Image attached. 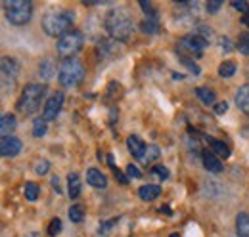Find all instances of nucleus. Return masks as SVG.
Instances as JSON below:
<instances>
[{
    "mask_svg": "<svg viewBox=\"0 0 249 237\" xmlns=\"http://www.w3.org/2000/svg\"><path fill=\"white\" fill-rule=\"evenodd\" d=\"M236 105L246 115H249V85H244V86L238 88V92H236Z\"/></svg>",
    "mask_w": 249,
    "mask_h": 237,
    "instance_id": "nucleus-15",
    "label": "nucleus"
},
{
    "mask_svg": "<svg viewBox=\"0 0 249 237\" xmlns=\"http://www.w3.org/2000/svg\"><path fill=\"white\" fill-rule=\"evenodd\" d=\"M207 46H209V40L203 38V36H199L197 33L186 34V36H182L178 40V52H180V56H186L188 54V56L199 58Z\"/></svg>",
    "mask_w": 249,
    "mask_h": 237,
    "instance_id": "nucleus-7",
    "label": "nucleus"
},
{
    "mask_svg": "<svg viewBox=\"0 0 249 237\" xmlns=\"http://www.w3.org/2000/svg\"><path fill=\"white\" fill-rule=\"evenodd\" d=\"M21 148H23V144H21L19 138H16V136L2 138V142H0V155L12 159V157H16L21 151Z\"/></svg>",
    "mask_w": 249,
    "mask_h": 237,
    "instance_id": "nucleus-10",
    "label": "nucleus"
},
{
    "mask_svg": "<svg viewBox=\"0 0 249 237\" xmlns=\"http://www.w3.org/2000/svg\"><path fill=\"white\" fill-rule=\"evenodd\" d=\"M232 8L238 10V12H242L244 16L249 12V4L246 2V0H234V2H232Z\"/></svg>",
    "mask_w": 249,
    "mask_h": 237,
    "instance_id": "nucleus-33",
    "label": "nucleus"
},
{
    "mask_svg": "<svg viewBox=\"0 0 249 237\" xmlns=\"http://www.w3.org/2000/svg\"><path fill=\"white\" fill-rule=\"evenodd\" d=\"M201 161H203V167H205L209 172H213V174L222 172V163H220V159H218L215 153H211V151H203Z\"/></svg>",
    "mask_w": 249,
    "mask_h": 237,
    "instance_id": "nucleus-12",
    "label": "nucleus"
},
{
    "mask_svg": "<svg viewBox=\"0 0 249 237\" xmlns=\"http://www.w3.org/2000/svg\"><path fill=\"white\" fill-rule=\"evenodd\" d=\"M50 182H52V187H54V189H56V191L60 193V191H62V187H60V178H58V176H52V180H50Z\"/></svg>",
    "mask_w": 249,
    "mask_h": 237,
    "instance_id": "nucleus-40",
    "label": "nucleus"
},
{
    "mask_svg": "<svg viewBox=\"0 0 249 237\" xmlns=\"http://www.w3.org/2000/svg\"><path fill=\"white\" fill-rule=\"evenodd\" d=\"M87 182L89 186H92L96 189H106L107 187V178L102 174V170L98 169H89L87 170Z\"/></svg>",
    "mask_w": 249,
    "mask_h": 237,
    "instance_id": "nucleus-13",
    "label": "nucleus"
},
{
    "mask_svg": "<svg viewBox=\"0 0 249 237\" xmlns=\"http://www.w3.org/2000/svg\"><path fill=\"white\" fill-rule=\"evenodd\" d=\"M81 178L77 172H71L69 176H67V193H69V197L71 199H77L79 195H81Z\"/></svg>",
    "mask_w": 249,
    "mask_h": 237,
    "instance_id": "nucleus-16",
    "label": "nucleus"
},
{
    "mask_svg": "<svg viewBox=\"0 0 249 237\" xmlns=\"http://www.w3.org/2000/svg\"><path fill=\"white\" fill-rule=\"evenodd\" d=\"M117 220H119V218H113V220H109V222H102V224H100V232H98V234H100V236H107V234H109V230L115 226V222H117Z\"/></svg>",
    "mask_w": 249,
    "mask_h": 237,
    "instance_id": "nucleus-32",
    "label": "nucleus"
},
{
    "mask_svg": "<svg viewBox=\"0 0 249 237\" xmlns=\"http://www.w3.org/2000/svg\"><path fill=\"white\" fill-rule=\"evenodd\" d=\"M54 73H56V67H54L52 59L50 58L42 59V61H40V65H38V75H40V79L50 81V79L54 77Z\"/></svg>",
    "mask_w": 249,
    "mask_h": 237,
    "instance_id": "nucleus-19",
    "label": "nucleus"
},
{
    "mask_svg": "<svg viewBox=\"0 0 249 237\" xmlns=\"http://www.w3.org/2000/svg\"><path fill=\"white\" fill-rule=\"evenodd\" d=\"M4 16L12 25H25L33 17V4L29 0H6L4 2Z\"/></svg>",
    "mask_w": 249,
    "mask_h": 237,
    "instance_id": "nucleus-5",
    "label": "nucleus"
},
{
    "mask_svg": "<svg viewBox=\"0 0 249 237\" xmlns=\"http://www.w3.org/2000/svg\"><path fill=\"white\" fill-rule=\"evenodd\" d=\"M236 236L238 237H249V214L240 212L236 216Z\"/></svg>",
    "mask_w": 249,
    "mask_h": 237,
    "instance_id": "nucleus-18",
    "label": "nucleus"
},
{
    "mask_svg": "<svg viewBox=\"0 0 249 237\" xmlns=\"http://www.w3.org/2000/svg\"><path fill=\"white\" fill-rule=\"evenodd\" d=\"M207 142H209V146L213 148V153H215L217 157H222V159H228V157H230V148H228L224 142L215 140V138H209Z\"/></svg>",
    "mask_w": 249,
    "mask_h": 237,
    "instance_id": "nucleus-21",
    "label": "nucleus"
},
{
    "mask_svg": "<svg viewBox=\"0 0 249 237\" xmlns=\"http://www.w3.org/2000/svg\"><path fill=\"white\" fill-rule=\"evenodd\" d=\"M152 174L159 176L161 180H167V178H169V169H167V167L157 165V167H154V169H152Z\"/></svg>",
    "mask_w": 249,
    "mask_h": 237,
    "instance_id": "nucleus-34",
    "label": "nucleus"
},
{
    "mask_svg": "<svg viewBox=\"0 0 249 237\" xmlns=\"http://www.w3.org/2000/svg\"><path fill=\"white\" fill-rule=\"evenodd\" d=\"M62 232V220L60 218H54L52 222H50V226H48V236H58Z\"/></svg>",
    "mask_w": 249,
    "mask_h": 237,
    "instance_id": "nucleus-30",
    "label": "nucleus"
},
{
    "mask_svg": "<svg viewBox=\"0 0 249 237\" xmlns=\"http://www.w3.org/2000/svg\"><path fill=\"white\" fill-rule=\"evenodd\" d=\"M23 191H25L27 201H36V199H38V193H40V187H38L35 182H27L25 187H23Z\"/></svg>",
    "mask_w": 249,
    "mask_h": 237,
    "instance_id": "nucleus-25",
    "label": "nucleus"
},
{
    "mask_svg": "<svg viewBox=\"0 0 249 237\" xmlns=\"http://www.w3.org/2000/svg\"><path fill=\"white\" fill-rule=\"evenodd\" d=\"M196 96L203 105H215V92L209 90L207 86H199L196 88Z\"/></svg>",
    "mask_w": 249,
    "mask_h": 237,
    "instance_id": "nucleus-20",
    "label": "nucleus"
},
{
    "mask_svg": "<svg viewBox=\"0 0 249 237\" xmlns=\"http://www.w3.org/2000/svg\"><path fill=\"white\" fill-rule=\"evenodd\" d=\"M83 218H85V210H83L81 205H73V207L69 208V220L71 222L79 224V222H83Z\"/></svg>",
    "mask_w": 249,
    "mask_h": 237,
    "instance_id": "nucleus-26",
    "label": "nucleus"
},
{
    "mask_svg": "<svg viewBox=\"0 0 249 237\" xmlns=\"http://www.w3.org/2000/svg\"><path fill=\"white\" fill-rule=\"evenodd\" d=\"M85 79V65L79 58H67L63 59L58 73V81L63 88H73L81 85Z\"/></svg>",
    "mask_w": 249,
    "mask_h": 237,
    "instance_id": "nucleus-4",
    "label": "nucleus"
},
{
    "mask_svg": "<svg viewBox=\"0 0 249 237\" xmlns=\"http://www.w3.org/2000/svg\"><path fill=\"white\" fill-rule=\"evenodd\" d=\"M226 109H228V103H226V102H220V103H215V105H213L215 115H224Z\"/></svg>",
    "mask_w": 249,
    "mask_h": 237,
    "instance_id": "nucleus-36",
    "label": "nucleus"
},
{
    "mask_svg": "<svg viewBox=\"0 0 249 237\" xmlns=\"http://www.w3.org/2000/svg\"><path fill=\"white\" fill-rule=\"evenodd\" d=\"M140 8L144 10V14H146V17H157V12L152 8V4L150 2H146V0H140Z\"/></svg>",
    "mask_w": 249,
    "mask_h": 237,
    "instance_id": "nucleus-31",
    "label": "nucleus"
},
{
    "mask_svg": "<svg viewBox=\"0 0 249 237\" xmlns=\"http://www.w3.org/2000/svg\"><path fill=\"white\" fill-rule=\"evenodd\" d=\"M63 105V92H56L52 98H48V102L44 103V109H42V115L40 117L44 118L46 122L48 120H54V118L60 115Z\"/></svg>",
    "mask_w": 249,
    "mask_h": 237,
    "instance_id": "nucleus-9",
    "label": "nucleus"
},
{
    "mask_svg": "<svg viewBox=\"0 0 249 237\" xmlns=\"http://www.w3.org/2000/svg\"><path fill=\"white\" fill-rule=\"evenodd\" d=\"M138 195L142 201H156L157 197L161 195V187L157 184H146V186H140L138 189Z\"/></svg>",
    "mask_w": 249,
    "mask_h": 237,
    "instance_id": "nucleus-14",
    "label": "nucleus"
},
{
    "mask_svg": "<svg viewBox=\"0 0 249 237\" xmlns=\"http://www.w3.org/2000/svg\"><path fill=\"white\" fill-rule=\"evenodd\" d=\"M126 174H128L130 178L142 176V172H140V170H138V167H134V165H128V167H126Z\"/></svg>",
    "mask_w": 249,
    "mask_h": 237,
    "instance_id": "nucleus-38",
    "label": "nucleus"
},
{
    "mask_svg": "<svg viewBox=\"0 0 249 237\" xmlns=\"http://www.w3.org/2000/svg\"><path fill=\"white\" fill-rule=\"evenodd\" d=\"M106 31L111 38L126 42L132 34V19L126 8H115L106 16Z\"/></svg>",
    "mask_w": 249,
    "mask_h": 237,
    "instance_id": "nucleus-2",
    "label": "nucleus"
},
{
    "mask_svg": "<svg viewBox=\"0 0 249 237\" xmlns=\"http://www.w3.org/2000/svg\"><path fill=\"white\" fill-rule=\"evenodd\" d=\"M220 46H222V52H232V40L228 36L220 38Z\"/></svg>",
    "mask_w": 249,
    "mask_h": 237,
    "instance_id": "nucleus-37",
    "label": "nucleus"
},
{
    "mask_svg": "<svg viewBox=\"0 0 249 237\" xmlns=\"http://www.w3.org/2000/svg\"><path fill=\"white\" fill-rule=\"evenodd\" d=\"M171 237H178V234H173V236H171Z\"/></svg>",
    "mask_w": 249,
    "mask_h": 237,
    "instance_id": "nucleus-42",
    "label": "nucleus"
},
{
    "mask_svg": "<svg viewBox=\"0 0 249 237\" xmlns=\"http://www.w3.org/2000/svg\"><path fill=\"white\" fill-rule=\"evenodd\" d=\"M161 157V149L157 146H148L146 148V163H154Z\"/></svg>",
    "mask_w": 249,
    "mask_h": 237,
    "instance_id": "nucleus-28",
    "label": "nucleus"
},
{
    "mask_svg": "<svg viewBox=\"0 0 249 237\" xmlns=\"http://www.w3.org/2000/svg\"><path fill=\"white\" fill-rule=\"evenodd\" d=\"M236 48L240 50V54L249 56V33H244V34L240 36V40H238V46H236Z\"/></svg>",
    "mask_w": 249,
    "mask_h": 237,
    "instance_id": "nucleus-27",
    "label": "nucleus"
},
{
    "mask_svg": "<svg viewBox=\"0 0 249 237\" xmlns=\"http://www.w3.org/2000/svg\"><path fill=\"white\" fill-rule=\"evenodd\" d=\"M113 172H115V178H117V180H119L123 186H126V184H128V178L124 176V174L121 172V170H119V169H113Z\"/></svg>",
    "mask_w": 249,
    "mask_h": 237,
    "instance_id": "nucleus-39",
    "label": "nucleus"
},
{
    "mask_svg": "<svg viewBox=\"0 0 249 237\" xmlns=\"http://www.w3.org/2000/svg\"><path fill=\"white\" fill-rule=\"evenodd\" d=\"M126 148L130 151V155L136 159V161H144L146 163V144L138 138V136H128L126 138Z\"/></svg>",
    "mask_w": 249,
    "mask_h": 237,
    "instance_id": "nucleus-11",
    "label": "nucleus"
},
{
    "mask_svg": "<svg viewBox=\"0 0 249 237\" xmlns=\"http://www.w3.org/2000/svg\"><path fill=\"white\" fill-rule=\"evenodd\" d=\"M73 23H75V14L71 10H63V8H54L48 10L42 17V29L48 36H60L67 34L69 31H73Z\"/></svg>",
    "mask_w": 249,
    "mask_h": 237,
    "instance_id": "nucleus-1",
    "label": "nucleus"
},
{
    "mask_svg": "<svg viewBox=\"0 0 249 237\" xmlns=\"http://www.w3.org/2000/svg\"><path fill=\"white\" fill-rule=\"evenodd\" d=\"M140 31L146 33V34H156L157 31H159V19L157 17H146L140 23Z\"/></svg>",
    "mask_w": 249,
    "mask_h": 237,
    "instance_id": "nucleus-22",
    "label": "nucleus"
},
{
    "mask_svg": "<svg viewBox=\"0 0 249 237\" xmlns=\"http://www.w3.org/2000/svg\"><path fill=\"white\" fill-rule=\"evenodd\" d=\"M83 42H85V36H83L81 31H69L67 34H63L62 38L58 40V54L65 59L75 58V54L83 48Z\"/></svg>",
    "mask_w": 249,
    "mask_h": 237,
    "instance_id": "nucleus-6",
    "label": "nucleus"
},
{
    "mask_svg": "<svg viewBox=\"0 0 249 237\" xmlns=\"http://www.w3.org/2000/svg\"><path fill=\"white\" fill-rule=\"evenodd\" d=\"M16 124H18V120H16L14 115H2V118H0V134H2V138L12 136V132L16 130Z\"/></svg>",
    "mask_w": 249,
    "mask_h": 237,
    "instance_id": "nucleus-17",
    "label": "nucleus"
},
{
    "mask_svg": "<svg viewBox=\"0 0 249 237\" xmlns=\"http://www.w3.org/2000/svg\"><path fill=\"white\" fill-rule=\"evenodd\" d=\"M46 120L42 117H36L35 120H33V136L35 138H40V136H44L46 134Z\"/></svg>",
    "mask_w": 249,
    "mask_h": 237,
    "instance_id": "nucleus-23",
    "label": "nucleus"
},
{
    "mask_svg": "<svg viewBox=\"0 0 249 237\" xmlns=\"http://www.w3.org/2000/svg\"><path fill=\"white\" fill-rule=\"evenodd\" d=\"M242 23H244L246 27H249V12L246 14V16H244V17H242Z\"/></svg>",
    "mask_w": 249,
    "mask_h": 237,
    "instance_id": "nucleus-41",
    "label": "nucleus"
},
{
    "mask_svg": "<svg viewBox=\"0 0 249 237\" xmlns=\"http://www.w3.org/2000/svg\"><path fill=\"white\" fill-rule=\"evenodd\" d=\"M236 73V63L234 61H222L220 63V67H218V75L220 77H224V79H228V77H232Z\"/></svg>",
    "mask_w": 249,
    "mask_h": 237,
    "instance_id": "nucleus-24",
    "label": "nucleus"
},
{
    "mask_svg": "<svg viewBox=\"0 0 249 237\" xmlns=\"http://www.w3.org/2000/svg\"><path fill=\"white\" fill-rule=\"evenodd\" d=\"M220 6H222V0H209L207 2V12L209 14H215V12H218Z\"/></svg>",
    "mask_w": 249,
    "mask_h": 237,
    "instance_id": "nucleus-35",
    "label": "nucleus"
},
{
    "mask_svg": "<svg viewBox=\"0 0 249 237\" xmlns=\"http://www.w3.org/2000/svg\"><path fill=\"white\" fill-rule=\"evenodd\" d=\"M48 169H50V163H48L46 159H40V161H36V165H35V172H36L38 176H44V174L48 172Z\"/></svg>",
    "mask_w": 249,
    "mask_h": 237,
    "instance_id": "nucleus-29",
    "label": "nucleus"
},
{
    "mask_svg": "<svg viewBox=\"0 0 249 237\" xmlns=\"http://www.w3.org/2000/svg\"><path fill=\"white\" fill-rule=\"evenodd\" d=\"M44 96H46V85L31 83V85H27L23 88L18 103H16V109L23 117H31V115H35L40 109V103L44 102Z\"/></svg>",
    "mask_w": 249,
    "mask_h": 237,
    "instance_id": "nucleus-3",
    "label": "nucleus"
},
{
    "mask_svg": "<svg viewBox=\"0 0 249 237\" xmlns=\"http://www.w3.org/2000/svg\"><path fill=\"white\" fill-rule=\"evenodd\" d=\"M19 73V63L14 58H2V94H12L16 90Z\"/></svg>",
    "mask_w": 249,
    "mask_h": 237,
    "instance_id": "nucleus-8",
    "label": "nucleus"
}]
</instances>
